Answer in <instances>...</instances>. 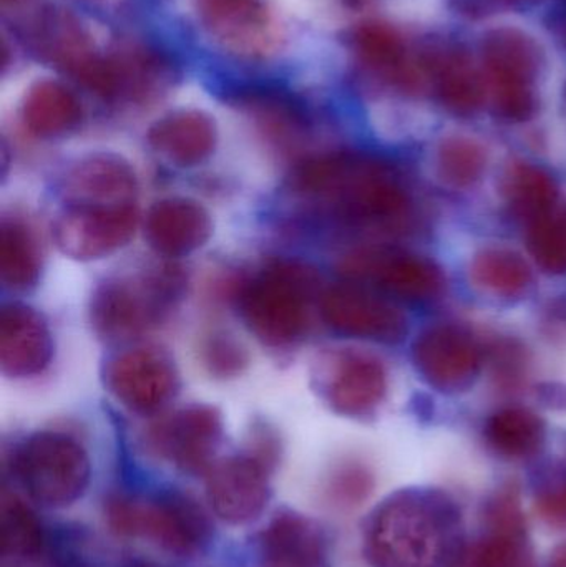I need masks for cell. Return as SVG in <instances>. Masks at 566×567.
<instances>
[{
  "label": "cell",
  "instance_id": "ac0fdd59",
  "mask_svg": "<svg viewBox=\"0 0 566 567\" xmlns=\"http://www.w3.org/2000/svg\"><path fill=\"white\" fill-rule=\"evenodd\" d=\"M261 567H331V542L321 523L281 509L259 536Z\"/></svg>",
  "mask_w": 566,
  "mask_h": 567
},
{
  "label": "cell",
  "instance_id": "484cf974",
  "mask_svg": "<svg viewBox=\"0 0 566 567\" xmlns=\"http://www.w3.org/2000/svg\"><path fill=\"white\" fill-rule=\"evenodd\" d=\"M109 62V96L119 102L146 103L162 95L173 72L165 56L148 47H120L106 53Z\"/></svg>",
  "mask_w": 566,
  "mask_h": 567
},
{
  "label": "cell",
  "instance_id": "83f0119b",
  "mask_svg": "<svg viewBox=\"0 0 566 567\" xmlns=\"http://www.w3.org/2000/svg\"><path fill=\"white\" fill-rule=\"evenodd\" d=\"M484 433L488 446L497 455L508 460H528L544 449L547 426L532 410L508 406L491 415Z\"/></svg>",
  "mask_w": 566,
  "mask_h": 567
},
{
  "label": "cell",
  "instance_id": "d4e9b609",
  "mask_svg": "<svg viewBox=\"0 0 566 567\" xmlns=\"http://www.w3.org/2000/svg\"><path fill=\"white\" fill-rule=\"evenodd\" d=\"M212 233L208 212L193 199H162L146 215V241L166 258H182L196 251L205 246Z\"/></svg>",
  "mask_w": 566,
  "mask_h": 567
},
{
  "label": "cell",
  "instance_id": "1f68e13d",
  "mask_svg": "<svg viewBox=\"0 0 566 567\" xmlns=\"http://www.w3.org/2000/svg\"><path fill=\"white\" fill-rule=\"evenodd\" d=\"M438 169L445 185L455 189H467L484 176L487 153L475 140L449 136L439 146Z\"/></svg>",
  "mask_w": 566,
  "mask_h": 567
},
{
  "label": "cell",
  "instance_id": "e0dca14e",
  "mask_svg": "<svg viewBox=\"0 0 566 567\" xmlns=\"http://www.w3.org/2000/svg\"><path fill=\"white\" fill-rule=\"evenodd\" d=\"M322 319L344 336L395 343L408 333V319L389 300L362 287H329L321 296Z\"/></svg>",
  "mask_w": 566,
  "mask_h": 567
},
{
  "label": "cell",
  "instance_id": "7402d4cb",
  "mask_svg": "<svg viewBox=\"0 0 566 567\" xmlns=\"http://www.w3.org/2000/svg\"><path fill=\"white\" fill-rule=\"evenodd\" d=\"M52 337L45 320L23 303H7L0 322V363L13 379L35 377L52 359Z\"/></svg>",
  "mask_w": 566,
  "mask_h": 567
},
{
  "label": "cell",
  "instance_id": "60d3db41",
  "mask_svg": "<svg viewBox=\"0 0 566 567\" xmlns=\"http://www.w3.org/2000/svg\"><path fill=\"white\" fill-rule=\"evenodd\" d=\"M547 567H566V542L552 551Z\"/></svg>",
  "mask_w": 566,
  "mask_h": 567
},
{
  "label": "cell",
  "instance_id": "ba28073f",
  "mask_svg": "<svg viewBox=\"0 0 566 567\" xmlns=\"http://www.w3.org/2000/svg\"><path fill=\"white\" fill-rule=\"evenodd\" d=\"M312 379L325 402L349 419L372 415L388 393L384 365L375 357L356 350L322 353Z\"/></svg>",
  "mask_w": 566,
  "mask_h": 567
},
{
  "label": "cell",
  "instance_id": "7a4b0ae2",
  "mask_svg": "<svg viewBox=\"0 0 566 567\" xmlns=\"http://www.w3.org/2000/svg\"><path fill=\"white\" fill-rule=\"evenodd\" d=\"M465 548L461 508L441 489H399L375 506L364 526L371 567H459Z\"/></svg>",
  "mask_w": 566,
  "mask_h": 567
},
{
  "label": "cell",
  "instance_id": "f1b7e54d",
  "mask_svg": "<svg viewBox=\"0 0 566 567\" xmlns=\"http://www.w3.org/2000/svg\"><path fill=\"white\" fill-rule=\"evenodd\" d=\"M502 195L518 216L532 223L555 212L558 186L547 169L518 162L505 172Z\"/></svg>",
  "mask_w": 566,
  "mask_h": 567
},
{
  "label": "cell",
  "instance_id": "9a60e30c",
  "mask_svg": "<svg viewBox=\"0 0 566 567\" xmlns=\"http://www.w3.org/2000/svg\"><path fill=\"white\" fill-rule=\"evenodd\" d=\"M341 271L351 279H368L391 296L424 302L442 292L441 269L421 256L395 249H361L346 256Z\"/></svg>",
  "mask_w": 566,
  "mask_h": 567
},
{
  "label": "cell",
  "instance_id": "9c48e42d",
  "mask_svg": "<svg viewBox=\"0 0 566 567\" xmlns=\"http://www.w3.org/2000/svg\"><path fill=\"white\" fill-rule=\"evenodd\" d=\"M103 382L123 406L142 415L168 405L179 389L175 362L156 347H135L116 353L103 367Z\"/></svg>",
  "mask_w": 566,
  "mask_h": 567
},
{
  "label": "cell",
  "instance_id": "44dd1931",
  "mask_svg": "<svg viewBox=\"0 0 566 567\" xmlns=\"http://www.w3.org/2000/svg\"><path fill=\"white\" fill-rule=\"evenodd\" d=\"M33 42L43 59L85 85L103 53L76 17L66 10L49 9L33 25Z\"/></svg>",
  "mask_w": 566,
  "mask_h": 567
},
{
  "label": "cell",
  "instance_id": "4316f807",
  "mask_svg": "<svg viewBox=\"0 0 566 567\" xmlns=\"http://www.w3.org/2000/svg\"><path fill=\"white\" fill-rule=\"evenodd\" d=\"M20 118L37 138H59L80 125L82 105L75 93L63 83L50 79L37 80L23 95Z\"/></svg>",
  "mask_w": 566,
  "mask_h": 567
},
{
  "label": "cell",
  "instance_id": "d6986e66",
  "mask_svg": "<svg viewBox=\"0 0 566 567\" xmlns=\"http://www.w3.org/2000/svg\"><path fill=\"white\" fill-rule=\"evenodd\" d=\"M359 63L372 75L404 93L424 89L428 76L421 59L412 60L401 33L379 20L361 23L352 33Z\"/></svg>",
  "mask_w": 566,
  "mask_h": 567
},
{
  "label": "cell",
  "instance_id": "277c9868",
  "mask_svg": "<svg viewBox=\"0 0 566 567\" xmlns=\"http://www.w3.org/2000/svg\"><path fill=\"white\" fill-rule=\"evenodd\" d=\"M182 269L165 265L109 279L92 297V326L102 339L128 340L163 322L185 293Z\"/></svg>",
  "mask_w": 566,
  "mask_h": 567
},
{
  "label": "cell",
  "instance_id": "8992f818",
  "mask_svg": "<svg viewBox=\"0 0 566 567\" xmlns=\"http://www.w3.org/2000/svg\"><path fill=\"white\" fill-rule=\"evenodd\" d=\"M12 468L27 496L45 508H66L79 502L92 475L85 449L59 432L30 435L17 449Z\"/></svg>",
  "mask_w": 566,
  "mask_h": 567
},
{
  "label": "cell",
  "instance_id": "ab89813d",
  "mask_svg": "<svg viewBox=\"0 0 566 567\" xmlns=\"http://www.w3.org/2000/svg\"><path fill=\"white\" fill-rule=\"evenodd\" d=\"M248 455L272 472L279 460V442L275 433L268 429L255 430L249 442Z\"/></svg>",
  "mask_w": 566,
  "mask_h": 567
},
{
  "label": "cell",
  "instance_id": "8d00e7d4",
  "mask_svg": "<svg viewBox=\"0 0 566 567\" xmlns=\"http://www.w3.org/2000/svg\"><path fill=\"white\" fill-rule=\"evenodd\" d=\"M203 365L212 375L231 379L248 367V352L245 347L225 332L212 333L202 346Z\"/></svg>",
  "mask_w": 566,
  "mask_h": 567
},
{
  "label": "cell",
  "instance_id": "e575fe53",
  "mask_svg": "<svg viewBox=\"0 0 566 567\" xmlns=\"http://www.w3.org/2000/svg\"><path fill=\"white\" fill-rule=\"evenodd\" d=\"M528 251L537 265L550 275L566 272V209L544 218L535 219L528 226Z\"/></svg>",
  "mask_w": 566,
  "mask_h": 567
},
{
  "label": "cell",
  "instance_id": "4dcf8cb0",
  "mask_svg": "<svg viewBox=\"0 0 566 567\" xmlns=\"http://www.w3.org/2000/svg\"><path fill=\"white\" fill-rule=\"evenodd\" d=\"M40 252L30 229L19 219H3L0 231V275L10 289L27 290L40 276Z\"/></svg>",
  "mask_w": 566,
  "mask_h": 567
},
{
  "label": "cell",
  "instance_id": "30bf717a",
  "mask_svg": "<svg viewBox=\"0 0 566 567\" xmlns=\"http://www.w3.org/2000/svg\"><path fill=\"white\" fill-rule=\"evenodd\" d=\"M136 225L135 205H65L53 221L52 235L63 255L92 261L128 245Z\"/></svg>",
  "mask_w": 566,
  "mask_h": 567
},
{
  "label": "cell",
  "instance_id": "d6a6232c",
  "mask_svg": "<svg viewBox=\"0 0 566 567\" xmlns=\"http://www.w3.org/2000/svg\"><path fill=\"white\" fill-rule=\"evenodd\" d=\"M2 553L10 558L30 559L42 548V528L32 509L17 495L2 496Z\"/></svg>",
  "mask_w": 566,
  "mask_h": 567
},
{
  "label": "cell",
  "instance_id": "52a82bcc",
  "mask_svg": "<svg viewBox=\"0 0 566 567\" xmlns=\"http://www.w3.org/2000/svg\"><path fill=\"white\" fill-rule=\"evenodd\" d=\"M492 109L511 123L528 122L537 112L535 79L541 70V49L517 29H495L482 42Z\"/></svg>",
  "mask_w": 566,
  "mask_h": 567
},
{
  "label": "cell",
  "instance_id": "4fadbf2b",
  "mask_svg": "<svg viewBox=\"0 0 566 567\" xmlns=\"http://www.w3.org/2000/svg\"><path fill=\"white\" fill-rule=\"evenodd\" d=\"M150 449L176 468L188 473H206L215 463L216 450L222 445L223 419L215 406H185L148 432Z\"/></svg>",
  "mask_w": 566,
  "mask_h": 567
},
{
  "label": "cell",
  "instance_id": "5b68a950",
  "mask_svg": "<svg viewBox=\"0 0 566 567\" xmlns=\"http://www.w3.org/2000/svg\"><path fill=\"white\" fill-rule=\"evenodd\" d=\"M105 516L112 532L148 539L176 556L196 555L212 535L203 506L183 493L153 499L115 495L106 502Z\"/></svg>",
  "mask_w": 566,
  "mask_h": 567
},
{
  "label": "cell",
  "instance_id": "8fae6325",
  "mask_svg": "<svg viewBox=\"0 0 566 567\" xmlns=\"http://www.w3.org/2000/svg\"><path fill=\"white\" fill-rule=\"evenodd\" d=\"M205 32L239 56L268 55L279 42V25L268 0H193Z\"/></svg>",
  "mask_w": 566,
  "mask_h": 567
},
{
  "label": "cell",
  "instance_id": "603a6c76",
  "mask_svg": "<svg viewBox=\"0 0 566 567\" xmlns=\"http://www.w3.org/2000/svg\"><path fill=\"white\" fill-rule=\"evenodd\" d=\"M428 82L442 105L459 116H471L485 100V85L471 56L461 47L435 45L421 56Z\"/></svg>",
  "mask_w": 566,
  "mask_h": 567
},
{
  "label": "cell",
  "instance_id": "cb8c5ba5",
  "mask_svg": "<svg viewBox=\"0 0 566 567\" xmlns=\"http://www.w3.org/2000/svg\"><path fill=\"white\" fill-rule=\"evenodd\" d=\"M148 143L169 165L193 168L215 153L218 130L215 120L202 110H176L153 123Z\"/></svg>",
  "mask_w": 566,
  "mask_h": 567
},
{
  "label": "cell",
  "instance_id": "836d02e7",
  "mask_svg": "<svg viewBox=\"0 0 566 567\" xmlns=\"http://www.w3.org/2000/svg\"><path fill=\"white\" fill-rule=\"evenodd\" d=\"M246 105L251 110L266 138L271 140L285 152L295 150L308 135V122L305 116L286 100L259 96L248 100Z\"/></svg>",
  "mask_w": 566,
  "mask_h": 567
},
{
  "label": "cell",
  "instance_id": "f546056e",
  "mask_svg": "<svg viewBox=\"0 0 566 567\" xmlns=\"http://www.w3.org/2000/svg\"><path fill=\"white\" fill-rule=\"evenodd\" d=\"M471 281L482 292L512 299L527 292L534 275L518 252L505 248H487L475 255L471 265Z\"/></svg>",
  "mask_w": 566,
  "mask_h": 567
},
{
  "label": "cell",
  "instance_id": "74e56055",
  "mask_svg": "<svg viewBox=\"0 0 566 567\" xmlns=\"http://www.w3.org/2000/svg\"><path fill=\"white\" fill-rule=\"evenodd\" d=\"M494 379L502 389H515L527 373V353L515 340H501L492 349Z\"/></svg>",
  "mask_w": 566,
  "mask_h": 567
},
{
  "label": "cell",
  "instance_id": "3957f363",
  "mask_svg": "<svg viewBox=\"0 0 566 567\" xmlns=\"http://www.w3.org/2000/svg\"><path fill=\"white\" fill-rule=\"evenodd\" d=\"M318 282L315 269L302 262L289 259L269 262L239 290L243 320L265 346L275 349L295 346L308 332Z\"/></svg>",
  "mask_w": 566,
  "mask_h": 567
},
{
  "label": "cell",
  "instance_id": "7c38bea8",
  "mask_svg": "<svg viewBox=\"0 0 566 567\" xmlns=\"http://www.w3.org/2000/svg\"><path fill=\"white\" fill-rule=\"evenodd\" d=\"M482 359L484 353L474 333L457 323L428 327L412 346L415 369L441 392L469 389L481 372Z\"/></svg>",
  "mask_w": 566,
  "mask_h": 567
},
{
  "label": "cell",
  "instance_id": "2e32d148",
  "mask_svg": "<svg viewBox=\"0 0 566 567\" xmlns=\"http://www.w3.org/2000/svg\"><path fill=\"white\" fill-rule=\"evenodd\" d=\"M485 533L465 548L459 567H528L527 519L515 486L498 489L485 505Z\"/></svg>",
  "mask_w": 566,
  "mask_h": 567
},
{
  "label": "cell",
  "instance_id": "5bb4252c",
  "mask_svg": "<svg viewBox=\"0 0 566 567\" xmlns=\"http://www.w3.org/2000/svg\"><path fill=\"white\" fill-rule=\"evenodd\" d=\"M271 470L251 455L216 460L206 472V498L213 513L231 526L256 522L271 499Z\"/></svg>",
  "mask_w": 566,
  "mask_h": 567
},
{
  "label": "cell",
  "instance_id": "ffe728a7",
  "mask_svg": "<svg viewBox=\"0 0 566 567\" xmlns=\"http://www.w3.org/2000/svg\"><path fill=\"white\" fill-rule=\"evenodd\" d=\"M136 176L128 162L113 153L85 156L63 179L65 205H135Z\"/></svg>",
  "mask_w": 566,
  "mask_h": 567
},
{
  "label": "cell",
  "instance_id": "d590c367",
  "mask_svg": "<svg viewBox=\"0 0 566 567\" xmlns=\"http://www.w3.org/2000/svg\"><path fill=\"white\" fill-rule=\"evenodd\" d=\"M374 489V475L361 462H344L332 472L328 493L332 502L341 508H356L371 496Z\"/></svg>",
  "mask_w": 566,
  "mask_h": 567
},
{
  "label": "cell",
  "instance_id": "f35d334b",
  "mask_svg": "<svg viewBox=\"0 0 566 567\" xmlns=\"http://www.w3.org/2000/svg\"><path fill=\"white\" fill-rule=\"evenodd\" d=\"M534 505L547 525L566 528V473L545 478L535 492Z\"/></svg>",
  "mask_w": 566,
  "mask_h": 567
},
{
  "label": "cell",
  "instance_id": "6da1fadb",
  "mask_svg": "<svg viewBox=\"0 0 566 567\" xmlns=\"http://www.w3.org/2000/svg\"><path fill=\"white\" fill-rule=\"evenodd\" d=\"M291 192L306 212L352 229H388L408 215L409 193L394 168L374 156L328 153L302 159Z\"/></svg>",
  "mask_w": 566,
  "mask_h": 567
}]
</instances>
